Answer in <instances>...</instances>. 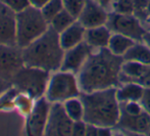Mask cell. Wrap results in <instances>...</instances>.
<instances>
[{
  "instance_id": "37",
  "label": "cell",
  "mask_w": 150,
  "mask_h": 136,
  "mask_svg": "<svg viewBox=\"0 0 150 136\" xmlns=\"http://www.w3.org/2000/svg\"><path fill=\"white\" fill-rule=\"evenodd\" d=\"M147 14H150V0H149L148 6H147Z\"/></svg>"
},
{
  "instance_id": "36",
  "label": "cell",
  "mask_w": 150,
  "mask_h": 136,
  "mask_svg": "<svg viewBox=\"0 0 150 136\" xmlns=\"http://www.w3.org/2000/svg\"><path fill=\"white\" fill-rule=\"evenodd\" d=\"M142 41L150 48V32H146V34H145L144 37H143Z\"/></svg>"
},
{
  "instance_id": "27",
  "label": "cell",
  "mask_w": 150,
  "mask_h": 136,
  "mask_svg": "<svg viewBox=\"0 0 150 136\" xmlns=\"http://www.w3.org/2000/svg\"><path fill=\"white\" fill-rule=\"evenodd\" d=\"M113 8H115V12H117V14H134L133 0H115Z\"/></svg>"
},
{
  "instance_id": "34",
  "label": "cell",
  "mask_w": 150,
  "mask_h": 136,
  "mask_svg": "<svg viewBox=\"0 0 150 136\" xmlns=\"http://www.w3.org/2000/svg\"><path fill=\"white\" fill-rule=\"evenodd\" d=\"M11 86L12 85L10 82H6V81H2V80H0V95Z\"/></svg>"
},
{
  "instance_id": "22",
  "label": "cell",
  "mask_w": 150,
  "mask_h": 136,
  "mask_svg": "<svg viewBox=\"0 0 150 136\" xmlns=\"http://www.w3.org/2000/svg\"><path fill=\"white\" fill-rule=\"evenodd\" d=\"M77 21V19L73 16L71 14H69L67 9H62L58 14H56L53 19L51 20V22L49 23L50 27H52L55 30L57 33H61L62 31H64L67 28H69L71 24Z\"/></svg>"
},
{
  "instance_id": "12",
  "label": "cell",
  "mask_w": 150,
  "mask_h": 136,
  "mask_svg": "<svg viewBox=\"0 0 150 136\" xmlns=\"http://www.w3.org/2000/svg\"><path fill=\"white\" fill-rule=\"evenodd\" d=\"M108 16L106 8L94 0H87L77 20L86 29H91L106 25Z\"/></svg>"
},
{
  "instance_id": "24",
  "label": "cell",
  "mask_w": 150,
  "mask_h": 136,
  "mask_svg": "<svg viewBox=\"0 0 150 136\" xmlns=\"http://www.w3.org/2000/svg\"><path fill=\"white\" fill-rule=\"evenodd\" d=\"M34 103H35V99L24 92H18L13 100L14 109L18 110L25 117L30 114L34 107Z\"/></svg>"
},
{
  "instance_id": "25",
  "label": "cell",
  "mask_w": 150,
  "mask_h": 136,
  "mask_svg": "<svg viewBox=\"0 0 150 136\" xmlns=\"http://www.w3.org/2000/svg\"><path fill=\"white\" fill-rule=\"evenodd\" d=\"M62 9H64L62 0H50L49 2L45 4L41 8V11L43 14L44 18L47 20L48 23L51 22V20L58 14Z\"/></svg>"
},
{
  "instance_id": "7",
  "label": "cell",
  "mask_w": 150,
  "mask_h": 136,
  "mask_svg": "<svg viewBox=\"0 0 150 136\" xmlns=\"http://www.w3.org/2000/svg\"><path fill=\"white\" fill-rule=\"evenodd\" d=\"M106 26L112 33L122 34L134 39L135 41H142L146 34V30L141 26L139 19L134 14L113 12L109 14Z\"/></svg>"
},
{
  "instance_id": "15",
  "label": "cell",
  "mask_w": 150,
  "mask_h": 136,
  "mask_svg": "<svg viewBox=\"0 0 150 136\" xmlns=\"http://www.w3.org/2000/svg\"><path fill=\"white\" fill-rule=\"evenodd\" d=\"M119 124L120 127L131 132L147 133L150 132V115L145 110L136 116H130L120 112Z\"/></svg>"
},
{
  "instance_id": "35",
  "label": "cell",
  "mask_w": 150,
  "mask_h": 136,
  "mask_svg": "<svg viewBox=\"0 0 150 136\" xmlns=\"http://www.w3.org/2000/svg\"><path fill=\"white\" fill-rule=\"evenodd\" d=\"M94 1H96L97 3H99L100 5H102L103 7L107 8V7H109V6H110L111 3H113V1H115V0H94Z\"/></svg>"
},
{
  "instance_id": "8",
  "label": "cell",
  "mask_w": 150,
  "mask_h": 136,
  "mask_svg": "<svg viewBox=\"0 0 150 136\" xmlns=\"http://www.w3.org/2000/svg\"><path fill=\"white\" fill-rule=\"evenodd\" d=\"M24 65L23 48L0 44V80L11 83L13 76Z\"/></svg>"
},
{
  "instance_id": "17",
  "label": "cell",
  "mask_w": 150,
  "mask_h": 136,
  "mask_svg": "<svg viewBox=\"0 0 150 136\" xmlns=\"http://www.w3.org/2000/svg\"><path fill=\"white\" fill-rule=\"evenodd\" d=\"M111 35L112 32L110 31V29L106 25H103L86 30L85 41L93 49L105 48L108 46Z\"/></svg>"
},
{
  "instance_id": "18",
  "label": "cell",
  "mask_w": 150,
  "mask_h": 136,
  "mask_svg": "<svg viewBox=\"0 0 150 136\" xmlns=\"http://www.w3.org/2000/svg\"><path fill=\"white\" fill-rule=\"evenodd\" d=\"M145 87L138 82H127L125 85L117 88V96L120 103L140 101Z\"/></svg>"
},
{
  "instance_id": "31",
  "label": "cell",
  "mask_w": 150,
  "mask_h": 136,
  "mask_svg": "<svg viewBox=\"0 0 150 136\" xmlns=\"http://www.w3.org/2000/svg\"><path fill=\"white\" fill-rule=\"evenodd\" d=\"M139 103L142 105L143 110L150 115V88L144 89V92H143V95Z\"/></svg>"
},
{
  "instance_id": "2",
  "label": "cell",
  "mask_w": 150,
  "mask_h": 136,
  "mask_svg": "<svg viewBox=\"0 0 150 136\" xmlns=\"http://www.w3.org/2000/svg\"><path fill=\"white\" fill-rule=\"evenodd\" d=\"M84 105L83 120L87 124L98 127L112 128L120 119V101L117 88H108L80 94Z\"/></svg>"
},
{
  "instance_id": "23",
  "label": "cell",
  "mask_w": 150,
  "mask_h": 136,
  "mask_svg": "<svg viewBox=\"0 0 150 136\" xmlns=\"http://www.w3.org/2000/svg\"><path fill=\"white\" fill-rule=\"evenodd\" d=\"M64 109L67 114L69 118L75 122V121L83 120L84 117V105L82 103L81 98L79 97H74V98L67 99L63 103Z\"/></svg>"
},
{
  "instance_id": "28",
  "label": "cell",
  "mask_w": 150,
  "mask_h": 136,
  "mask_svg": "<svg viewBox=\"0 0 150 136\" xmlns=\"http://www.w3.org/2000/svg\"><path fill=\"white\" fill-rule=\"evenodd\" d=\"M2 3L12 9L14 12H20L31 5L29 0H0Z\"/></svg>"
},
{
  "instance_id": "33",
  "label": "cell",
  "mask_w": 150,
  "mask_h": 136,
  "mask_svg": "<svg viewBox=\"0 0 150 136\" xmlns=\"http://www.w3.org/2000/svg\"><path fill=\"white\" fill-rule=\"evenodd\" d=\"M29 1H30V4L32 6L41 9V8L43 7L47 2H49L50 0H29Z\"/></svg>"
},
{
  "instance_id": "3",
  "label": "cell",
  "mask_w": 150,
  "mask_h": 136,
  "mask_svg": "<svg viewBox=\"0 0 150 136\" xmlns=\"http://www.w3.org/2000/svg\"><path fill=\"white\" fill-rule=\"evenodd\" d=\"M65 50L59 40V33L52 27L38 39L23 48L24 63L53 73L60 70Z\"/></svg>"
},
{
  "instance_id": "19",
  "label": "cell",
  "mask_w": 150,
  "mask_h": 136,
  "mask_svg": "<svg viewBox=\"0 0 150 136\" xmlns=\"http://www.w3.org/2000/svg\"><path fill=\"white\" fill-rule=\"evenodd\" d=\"M136 43L134 39L122 34L113 33L108 43V49L117 56H124L125 53Z\"/></svg>"
},
{
  "instance_id": "21",
  "label": "cell",
  "mask_w": 150,
  "mask_h": 136,
  "mask_svg": "<svg viewBox=\"0 0 150 136\" xmlns=\"http://www.w3.org/2000/svg\"><path fill=\"white\" fill-rule=\"evenodd\" d=\"M122 57L124 61H138L148 66L150 65V48L145 43H135Z\"/></svg>"
},
{
  "instance_id": "32",
  "label": "cell",
  "mask_w": 150,
  "mask_h": 136,
  "mask_svg": "<svg viewBox=\"0 0 150 136\" xmlns=\"http://www.w3.org/2000/svg\"><path fill=\"white\" fill-rule=\"evenodd\" d=\"M138 83H140L145 88H150V65L147 66L144 74H143L142 77L138 80Z\"/></svg>"
},
{
  "instance_id": "13",
  "label": "cell",
  "mask_w": 150,
  "mask_h": 136,
  "mask_svg": "<svg viewBox=\"0 0 150 136\" xmlns=\"http://www.w3.org/2000/svg\"><path fill=\"white\" fill-rule=\"evenodd\" d=\"M0 44L16 45V12L0 1Z\"/></svg>"
},
{
  "instance_id": "9",
  "label": "cell",
  "mask_w": 150,
  "mask_h": 136,
  "mask_svg": "<svg viewBox=\"0 0 150 136\" xmlns=\"http://www.w3.org/2000/svg\"><path fill=\"white\" fill-rule=\"evenodd\" d=\"M50 107H51V103L45 96L36 99L33 109L30 114L26 117L25 130L27 134L33 136H40L44 134Z\"/></svg>"
},
{
  "instance_id": "1",
  "label": "cell",
  "mask_w": 150,
  "mask_h": 136,
  "mask_svg": "<svg viewBox=\"0 0 150 136\" xmlns=\"http://www.w3.org/2000/svg\"><path fill=\"white\" fill-rule=\"evenodd\" d=\"M124 57L113 54L108 47L92 51L78 73L82 92L89 93L108 88H117Z\"/></svg>"
},
{
  "instance_id": "5",
  "label": "cell",
  "mask_w": 150,
  "mask_h": 136,
  "mask_svg": "<svg viewBox=\"0 0 150 136\" xmlns=\"http://www.w3.org/2000/svg\"><path fill=\"white\" fill-rule=\"evenodd\" d=\"M49 79L50 72L24 65L13 76L11 85L36 100L45 95Z\"/></svg>"
},
{
  "instance_id": "30",
  "label": "cell",
  "mask_w": 150,
  "mask_h": 136,
  "mask_svg": "<svg viewBox=\"0 0 150 136\" xmlns=\"http://www.w3.org/2000/svg\"><path fill=\"white\" fill-rule=\"evenodd\" d=\"M87 134V123L84 120L75 121L71 128V135L82 136Z\"/></svg>"
},
{
  "instance_id": "16",
  "label": "cell",
  "mask_w": 150,
  "mask_h": 136,
  "mask_svg": "<svg viewBox=\"0 0 150 136\" xmlns=\"http://www.w3.org/2000/svg\"><path fill=\"white\" fill-rule=\"evenodd\" d=\"M86 30L87 29L77 20L64 31L59 33L60 44L63 49H71L81 42L85 41Z\"/></svg>"
},
{
  "instance_id": "20",
  "label": "cell",
  "mask_w": 150,
  "mask_h": 136,
  "mask_svg": "<svg viewBox=\"0 0 150 136\" xmlns=\"http://www.w3.org/2000/svg\"><path fill=\"white\" fill-rule=\"evenodd\" d=\"M147 66L138 61H124L120 70V78L125 77L129 82H138L146 70Z\"/></svg>"
},
{
  "instance_id": "29",
  "label": "cell",
  "mask_w": 150,
  "mask_h": 136,
  "mask_svg": "<svg viewBox=\"0 0 150 136\" xmlns=\"http://www.w3.org/2000/svg\"><path fill=\"white\" fill-rule=\"evenodd\" d=\"M134 2V14L137 16H145L147 14V6L149 0H133Z\"/></svg>"
},
{
  "instance_id": "26",
  "label": "cell",
  "mask_w": 150,
  "mask_h": 136,
  "mask_svg": "<svg viewBox=\"0 0 150 136\" xmlns=\"http://www.w3.org/2000/svg\"><path fill=\"white\" fill-rule=\"evenodd\" d=\"M86 1L87 0H62L64 9L73 14L76 19H78L79 14H81Z\"/></svg>"
},
{
  "instance_id": "4",
  "label": "cell",
  "mask_w": 150,
  "mask_h": 136,
  "mask_svg": "<svg viewBox=\"0 0 150 136\" xmlns=\"http://www.w3.org/2000/svg\"><path fill=\"white\" fill-rule=\"evenodd\" d=\"M41 9L30 5L16 14V45L24 48L42 36L49 28Z\"/></svg>"
},
{
  "instance_id": "14",
  "label": "cell",
  "mask_w": 150,
  "mask_h": 136,
  "mask_svg": "<svg viewBox=\"0 0 150 136\" xmlns=\"http://www.w3.org/2000/svg\"><path fill=\"white\" fill-rule=\"evenodd\" d=\"M24 117L16 109L0 110V134H18L26 125Z\"/></svg>"
},
{
  "instance_id": "11",
  "label": "cell",
  "mask_w": 150,
  "mask_h": 136,
  "mask_svg": "<svg viewBox=\"0 0 150 136\" xmlns=\"http://www.w3.org/2000/svg\"><path fill=\"white\" fill-rule=\"evenodd\" d=\"M92 49L93 48L87 42L83 41L75 47L65 50L60 70L78 74L88 59L89 55L92 53Z\"/></svg>"
},
{
  "instance_id": "10",
  "label": "cell",
  "mask_w": 150,
  "mask_h": 136,
  "mask_svg": "<svg viewBox=\"0 0 150 136\" xmlns=\"http://www.w3.org/2000/svg\"><path fill=\"white\" fill-rule=\"evenodd\" d=\"M73 124L74 121L67 114L63 103H53L50 107L44 134L56 136L71 135Z\"/></svg>"
},
{
  "instance_id": "6",
  "label": "cell",
  "mask_w": 150,
  "mask_h": 136,
  "mask_svg": "<svg viewBox=\"0 0 150 136\" xmlns=\"http://www.w3.org/2000/svg\"><path fill=\"white\" fill-rule=\"evenodd\" d=\"M81 92L78 76L71 72L58 70L50 75L45 97L51 103H63L67 99L79 97Z\"/></svg>"
}]
</instances>
